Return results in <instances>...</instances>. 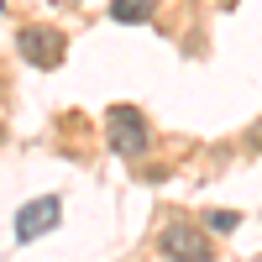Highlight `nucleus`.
<instances>
[{"label": "nucleus", "instance_id": "20e7f679", "mask_svg": "<svg viewBox=\"0 0 262 262\" xmlns=\"http://www.w3.org/2000/svg\"><path fill=\"white\" fill-rule=\"evenodd\" d=\"M16 53L32 63V69H53V63L63 58V32L53 27H21L16 32Z\"/></svg>", "mask_w": 262, "mask_h": 262}, {"label": "nucleus", "instance_id": "7ed1b4c3", "mask_svg": "<svg viewBox=\"0 0 262 262\" xmlns=\"http://www.w3.org/2000/svg\"><path fill=\"white\" fill-rule=\"evenodd\" d=\"M58 221H63V200H58V194H42V200H27L16 210L11 231H16V242L27 247V242H37V236H48Z\"/></svg>", "mask_w": 262, "mask_h": 262}, {"label": "nucleus", "instance_id": "423d86ee", "mask_svg": "<svg viewBox=\"0 0 262 262\" xmlns=\"http://www.w3.org/2000/svg\"><path fill=\"white\" fill-rule=\"evenodd\" d=\"M205 226H210V231H221V236H231L236 226H242V215H236V210H210V215H205Z\"/></svg>", "mask_w": 262, "mask_h": 262}, {"label": "nucleus", "instance_id": "f257e3e1", "mask_svg": "<svg viewBox=\"0 0 262 262\" xmlns=\"http://www.w3.org/2000/svg\"><path fill=\"white\" fill-rule=\"evenodd\" d=\"M105 131H111V147L121 158H137V152L152 147V126H147V116L137 105H116V111L105 116Z\"/></svg>", "mask_w": 262, "mask_h": 262}, {"label": "nucleus", "instance_id": "f03ea898", "mask_svg": "<svg viewBox=\"0 0 262 262\" xmlns=\"http://www.w3.org/2000/svg\"><path fill=\"white\" fill-rule=\"evenodd\" d=\"M158 252H163L168 262H210V257H215L210 236H205L200 226H189V221H173V226H163V236H158Z\"/></svg>", "mask_w": 262, "mask_h": 262}, {"label": "nucleus", "instance_id": "39448f33", "mask_svg": "<svg viewBox=\"0 0 262 262\" xmlns=\"http://www.w3.org/2000/svg\"><path fill=\"white\" fill-rule=\"evenodd\" d=\"M147 16H152V0H111V21H121V27H142Z\"/></svg>", "mask_w": 262, "mask_h": 262}]
</instances>
